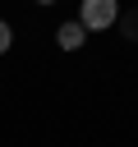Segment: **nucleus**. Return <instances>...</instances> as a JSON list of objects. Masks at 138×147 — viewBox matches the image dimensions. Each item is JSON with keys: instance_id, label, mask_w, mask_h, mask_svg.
I'll use <instances>...</instances> for the list:
<instances>
[{"instance_id": "7ed1b4c3", "label": "nucleus", "mask_w": 138, "mask_h": 147, "mask_svg": "<svg viewBox=\"0 0 138 147\" xmlns=\"http://www.w3.org/2000/svg\"><path fill=\"white\" fill-rule=\"evenodd\" d=\"M9 46H14V28H9V23H5V18H0V55H5V51H9Z\"/></svg>"}, {"instance_id": "f03ea898", "label": "nucleus", "mask_w": 138, "mask_h": 147, "mask_svg": "<svg viewBox=\"0 0 138 147\" xmlns=\"http://www.w3.org/2000/svg\"><path fill=\"white\" fill-rule=\"evenodd\" d=\"M55 41H60V51H78L83 41H87V28L74 18V23H60L55 28Z\"/></svg>"}, {"instance_id": "20e7f679", "label": "nucleus", "mask_w": 138, "mask_h": 147, "mask_svg": "<svg viewBox=\"0 0 138 147\" xmlns=\"http://www.w3.org/2000/svg\"><path fill=\"white\" fill-rule=\"evenodd\" d=\"M124 32H129V37L138 41V14H133V18H124Z\"/></svg>"}, {"instance_id": "39448f33", "label": "nucleus", "mask_w": 138, "mask_h": 147, "mask_svg": "<svg viewBox=\"0 0 138 147\" xmlns=\"http://www.w3.org/2000/svg\"><path fill=\"white\" fill-rule=\"evenodd\" d=\"M37 5H55V0H37Z\"/></svg>"}, {"instance_id": "f257e3e1", "label": "nucleus", "mask_w": 138, "mask_h": 147, "mask_svg": "<svg viewBox=\"0 0 138 147\" xmlns=\"http://www.w3.org/2000/svg\"><path fill=\"white\" fill-rule=\"evenodd\" d=\"M78 23L87 32H106L120 23V0H78Z\"/></svg>"}]
</instances>
